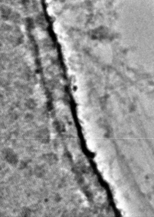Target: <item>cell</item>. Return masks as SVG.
<instances>
[{
    "mask_svg": "<svg viewBox=\"0 0 154 217\" xmlns=\"http://www.w3.org/2000/svg\"><path fill=\"white\" fill-rule=\"evenodd\" d=\"M5 157L7 161L11 164H16L18 161V159L15 154L10 150H7Z\"/></svg>",
    "mask_w": 154,
    "mask_h": 217,
    "instance_id": "cell-1",
    "label": "cell"
},
{
    "mask_svg": "<svg viewBox=\"0 0 154 217\" xmlns=\"http://www.w3.org/2000/svg\"><path fill=\"white\" fill-rule=\"evenodd\" d=\"M38 138L42 143H46L49 140V134L47 129H41L38 134Z\"/></svg>",
    "mask_w": 154,
    "mask_h": 217,
    "instance_id": "cell-2",
    "label": "cell"
},
{
    "mask_svg": "<svg viewBox=\"0 0 154 217\" xmlns=\"http://www.w3.org/2000/svg\"><path fill=\"white\" fill-rule=\"evenodd\" d=\"M26 106L28 108H29V109H33V108L35 107L36 106V104L35 103V101H33V100H28L27 102V104H26Z\"/></svg>",
    "mask_w": 154,
    "mask_h": 217,
    "instance_id": "cell-4",
    "label": "cell"
},
{
    "mask_svg": "<svg viewBox=\"0 0 154 217\" xmlns=\"http://www.w3.org/2000/svg\"><path fill=\"white\" fill-rule=\"evenodd\" d=\"M57 157L54 154H47L45 157L46 162L50 164H53L57 162Z\"/></svg>",
    "mask_w": 154,
    "mask_h": 217,
    "instance_id": "cell-3",
    "label": "cell"
}]
</instances>
